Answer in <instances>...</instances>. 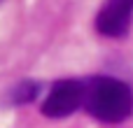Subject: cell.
<instances>
[{"label": "cell", "instance_id": "1", "mask_svg": "<svg viewBox=\"0 0 133 128\" xmlns=\"http://www.w3.org/2000/svg\"><path fill=\"white\" fill-rule=\"evenodd\" d=\"M87 82V98L84 110L103 121V124H119L133 114V91L129 84L115 77H91Z\"/></svg>", "mask_w": 133, "mask_h": 128}, {"label": "cell", "instance_id": "2", "mask_svg": "<svg viewBox=\"0 0 133 128\" xmlns=\"http://www.w3.org/2000/svg\"><path fill=\"white\" fill-rule=\"evenodd\" d=\"M87 98V82L84 79H58L51 84L44 103L42 114L47 119H65L84 107Z\"/></svg>", "mask_w": 133, "mask_h": 128}, {"label": "cell", "instance_id": "3", "mask_svg": "<svg viewBox=\"0 0 133 128\" xmlns=\"http://www.w3.org/2000/svg\"><path fill=\"white\" fill-rule=\"evenodd\" d=\"M133 23V0H103L96 14V30L105 37L129 35Z\"/></svg>", "mask_w": 133, "mask_h": 128}, {"label": "cell", "instance_id": "4", "mask_svg": "<svg viewBox=\"0 0 133 128\" xmlns=\"http://www.w3.org/2000/svg\"><path fill=\"white\" fill-rule=\"evenodd\" d=\"M40 93V84L37 82H30V79H23L19 84H14L7 93H5V105L9 107H19V105H28L37 98Z\"/></svg>", "mask_w": 133, "mask_h": 128}]
</instances>
